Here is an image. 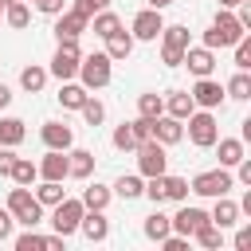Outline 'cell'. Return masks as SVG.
<instances>
[{
  "mask_svg": "<svg viewBox=\"0 0 251 251\" xmlns=\"http://www.w3.org/2000/svg\"><path fill=\"white\" fill-rule=\"evenodd\" d=\"M243 35H247V31H243V24L235 20V12H231V8H220L216 20H212L208 31H204V47H212V51H220V47H235Z\"/></svg>",
  "mask_w": 251,
  "mask_h": 251,
  "instance_id": "1",
  "label": "cell"
},
{
  "mask_svg": "<svg viewBox=\"0 0 251 251\" xmlns=\"http://www.w3.org/2000/svg\"><path fill=\"white\" fill-rule=\"evenodd\" d=\"M4 208H8L12 220L24 224V227H39V224H43V204L35 200V192H31L27 184H16V188L8 192V204H4Z\"/></svg>",
  "mask_w": 251,
  "mask_h": 251,
  "instance_id": "2",
  "label": "cell"
},
{
  "mask_svg": "<svg viewBox=\"0 0 251 251\" xmlns=\"http://www.w3.org/2000/svg\"><path fill=\"white\" fill-rule=\"evenodd\" d=\"M86 90H102V86H110V78H114V63H110V55L106 51H94V55H82L78 59V75H75Z\"/></svg>",
  "mask_w": 251,
  "mask_h": 251,
  "instance_id": "3",
  "label": "cell"
},
{
  "mask_svg": "<svg viewBox=\"0 0 251 251\" xmlns=\"http://www.w3.org/2000/svg\"><path fill=\"white\" fill-rule=\"evenodd\" d=\"M184 126H188V141L196 145V149H212L216 145V137H220V122H216V110H192L188 118H184Z\"/></svg>",
  "mask_w": 251,
  "mask_h": 251,
  "instance_id": "4",
  "label": "cell"
},
{
  "mask_svg": "<svg viewBox=\"0 0 251 251\" xmlns=\"http://www.w3.org/2000/svg\"><path fill=\"white\" fill-rule=\"evenodd\" d=\"M235 188V176H231V169H208V173H196L192 180H188V192H196V196H208V200H216V196H227Z\"/></svg>",
  "mask_w": 251,
  "mask_h": 251,
  "instance_id": "5",
  "label": "cell"
},
{
  "mask_svg": "<svg viewBox=\"0 0 251 251\" xmlns=\"http://www.w3.org/2000/svg\"><path fill=\"white\" fill-rule=\"evenodd\" d=\"M157 39H161V63L165 67H180L184 63V47H188V27L184 24H165Z\"/></svg>",
  "mask_w": 251,
  "mask_h": 251,
  "instance_id": "6",
  "label": "cell"
},
{
  "mask_svg": "<svg viewBox=\"0 0 251 251\" xmlns=\"http://www.w3.org/2000/svg\"><path fill=\"white\" fill-rule=\"evenodd\" d=\"M78 59H82L78 39H59V47H55V55H51L47 75H55L59 82H67V78H75V75H78Z\"/></svg>",
  "mask_w": 251,
  "mask_h": 251,
  "instance_id": "7",
  "label": "cell"
},
{
  "mask_svg": "<svg viewBox=\"0 0 251 251\" xmlns=\"http://www.w3.org/2000/svg\"><path fill=\"white\" fill-rule=\"evenodd\" d=\"M82 212H86V208H82V200H78V196H63V200L51 208V227L67 239V235H75V231H78Z\"/></svg>",
  "mask_w": 251,
  "mask_h": 251,
  "instance_id": "8",
  "label": "cell"
},
{
  "mask_svg": "<svg viewBox=\"0 0 251 251\" xmlns=\"http://www.w3.org/2000/svg\"><path fill=\"white\" fill-rule=\"evenodd\" d=\"M165 165H169V153H165V145L161 141H141L137 145V173L141 176H161L165 173Z\"/></svg>",
  "mask_w": 251,
  "mask_h": 251,
  "instance_id": "9",
  "label": "cell"
},
{
  "mask_svg": "<svg viewBox=\"0 0 251 251\" xmlns=\"http://www.w3.org/2000/svg\"><path fill=\"white\" fill-rule=\"evenodd\" d=\"M161 27H165L161 12H157V8H141V12L133 16V24H129V35L141 39V43H153V39L161 35Z\"/></svg>",
  "mask_w": 251,
  "mask_h": 251,
  "instance_id": "10",
  "label": "cell"
},
{
  "mask_svg": "<svg viewBox=\"0 0 251 251\" xmlns=\"http://www.w3.org/2000/svg\"><path fill=\"white\" fill-rule=\"evenodd\" d=\"M208 220H212V216H208L204 208H192V204H184V200H180L176 216H169L173 231H176V235H188V239H192V231H196V227H204Z\"/></svg>",
  "mask_w": 251,
  "mask_h": 251,
  "instance_id": "11",
  "label": "cell"
},
{
  "mask_svg": "<svg viewBox=\"0 0 251 251\" xmlns=\"http://www.w3.org/2000/svg\"><path fill=\"white\" fill-rule=\"evenodd\" d=\"M188 94H192V102H196L200 110H216V106H224V102H227L224 86H220L212 75H208V78H196V86H192Z\"/></svg>",
  "mask_w": 251,
  "mask_h": 251,
  "instance_id": "12",
  "label": "cell"
},
{
  "mask_svg": "<svg viewBox=\"0 0 251 251\" xmlns=\"http://www.w3.org/2000/svg\"><path fill=\"white\" fill-rule=\"evenodd\" d=\"M180 67H188L196 78H208V75L216 71V51H212V47H204V43H200V47H192V43H188V47H184V63H180Z\"/></svg>",
  "mask_w": 251,
  "mask_h": 251,
  "instance_id": "13",
  "label": "cell"
},
{
  "mask_svg": "<svg viewBox=\"0 0 251 251\" xmlns=\"http://www.w3.org/2000/svg\"><path fill=\"white\" fill-rule=\"evenodd\" d=\"M153 141H161L165 149H169V145H180V141H184V122L173 118V114L153 118Z\"/></svg>",
  "mask_w": 251,
  "mask_h": 251,
  "instance_id": "14",
  "label": "cell"
},
{
  "mask_svg": "<svg viewBox=\"0 0 251 251\" xmlns=\"http://www.w3.org/2000/svg\"><path fill=\"white\" fill-rule=\"evenodd\" d=\"M86 16L82 12H75V8H63L59 16H55V39H78L82 31H86Z\"/></svg>",
  "mask_w": 251,
  "mask_h": 251,
  "instance_id": "15",
  "label": "cell"
},
{
  "mask_svg": "<svg viewBox=\"0 0 251 251\" xmlns=\"http://www.w3.org/2000/svg\"><path fill=\"white\" fill-rule=\"evenodd\" d=\"M39 137H43L47 149H71V145H75V129H71L67 122H43Z\"/></svg>",
  "mask_w": 251,
  "mask_h": 251,
  "instance_id": "16",
  "label": "cell"
},
{
  "mask_svg": "<svg viewBox=\"0 0 251 251\" xmlns=\"http://www.w3.org/2000/svg\"><path fill=\"white\" fill-rule=\"evenodd\" d=\"M39 165V180H67V149H47Z\"/></svg>",
  "mask_w": 251,
  "mask_h": 251,
  "instance_id": "17",
  "label": "cell"
},
{
  "mask_svg": "<svg viewBox=\"0 0 251 251\" xmlns=\"http://www.w3.org/2000/svg\"><path fill=\"white\" fill-rule=\"evenodd\" d=\"M133 35L126 31V27H118V31H110L106 35V55H110V63H126L129 55H133Z\"/></svg>",
  "mask_w": 251,
  "mask_h": 251,
  "instance_id": "18",
  "label": "cell"
},
{
  "mask_svg": "<svg viewBox=\"0 0 251 251\" xmlns=\"http://www.w3.org/2000/svg\"><path fill=\"white\" fill-rule=\"evenodd\" d=\"M90 173H94V153L90 149H67V176H75V180H90Z\"/></svg>",
  "mask_w": 251,
  "mask_h": 251,
  "instance_id": "19",
  "label": "cell"
},
{
  "mask_svg": "<svg viewBox=\"0 0 251 251\" xmlns=\"http://www.w3.org/2000/svg\"><path fill=\"white\" fill-rule=\"evenodd\" d=\"M78 231H82L90 243H102V239L110 235V220H106L102 212H82V220H78Z\"/></svg>",
  "mask_w": 251,
  "mask_h": 251,
  "instance_id": "20",
  "label": "cell"
},
{
  "mask_svg": "<svg viewBox=\"0 0 251 251\" xmlns=\"http://www.w3.org/2000/svg\"><path fill=\"white\" fill-rule=\"evenodd\" d=\"M55 98H59V106H63V110H82V102L90 98V90H86L82 82L67 78V82L59 86V94H55Z\"/></svg>",
  "mask_w": 251,
  "mask_h": 251,
  "instance_id": "21",
  "label": "cell"
},
{
  "mask_svg": "<svg viewBox=\"0 0 251 251\" xmlns=\"http://www.w3.org/2000/svg\"><path fill=\"white\" fill-rule=\"evenodd\" d=\"M216 149H220V165H224V169H235L239 157H247L243 137H216Z\"/></svg>",
  "mask_w": 251,
  "mask_h": 251,
  "instance_id": "22",
  "label": "cell"
},
{
  "mask_svg": "<svg viewBox=\"0 0 251 251\" xmlns=\"http://www.w3.org/2000/svg\"><path fill=\"white\" fill-rule=\"evenodd\" d=\"M114 196H122V200H137L141 192H145V176L141 173H122L118 180H114V188H110Z\"/></svg>",
  "mask_w": 251,
  "mask_h": 251,
  "instance_id": "23",
  "label": "cell"
},
{
  "mask_svg": "<svg viewBox=\"0 0 251 251\" xmlns=\"http://www.w3.org/2000/svg\"><path fill=\"white\" fill-rule=\"evenodd\" d=\"M78 200H82V208H86V212H106V204L114 200V192H110L106 184H98V180H94V184H86V188H82V196H78Z\"/></svg>",
  "mask_w": 251,
  "mask_h": 251,
  "instance_id": "24",
  "label": "cell"
},
{
  "mask_svg": "<svg viewBox=\"0 0 251 251\" xmlns=\"http://www.w3.org/2000/svg\"><path fill=\"white\" fill-rule=\"evenodd\" d=\"M239 204L231 200V196H216V208H212V224L216 227H231V224H239Z\"/></svg>",
  "mask_w": 251,
  "mask_h": 251,
  "instance_id": "25",
  "label": "cell"
},
{
  "mask_svg": "<svg viewBox=\"0 0 251 251\" xmlns=\"http://www.w3.org/2000/svg\"><path fill=\"white\" fill-rule=\"evenodd\" d=\"M192 110H196V102H192V94H188V90H169V94H165V114H173V118H180V122H184Z\"/></svg>",
  "mask_w": 251,
  "mask_h": 251,
  "instance_id": "26",
  "label": "cell"
},
{
  "mask_svg": "<svg viewBox=\"0 0 251 251\" xmlns=\"http://www.w3.org/2000/svg\"><path fill=\"white\" fill-rule=\"evenodd\" d=\"M4 24H8L12 31H24V27L31 24V4H24V0L4 4Z\"/></svg>",
  "mask_w": 251,
  "mask_h": 251,
  "instance_id": "27",
  "label": "cell"
},
{
  "mask_svg": "<svg viewBox=\"0 0 251 251\" xmlns=\"http://www.w3.org/2000/svg\"><path fill=\"white\" fill-rule=\"evenodd\" d=\"M86 27H90L98 39H106L110 31H118V27H122V16H118V12H110V8H102V12H94V16H90V24H86Z\"/></svg>",
  "mask_w": 251,
  "mask_h": 251,
  "instance_id": "28",
  "label": "cell"
},
{
  "mask_svg": "<svg viewBox=\"0 0 251 251\" xmlns=\"http://www.w3.org/2000/svg\"><path fill=\"white\" fill-rule=\"evenodd\" d=\"M8 176H12L16 184H27V188H31V184L39 180V165H35L31 157H16V161H12V173H8Z\"/></svg>",
  "mask_w": 251,
  "mask_h": 251,
  "instance_id": "29",
  "label": "cell"
},
{
  "mask_svg": "<svg viewBox=\"0 0 251 251\" xmlns=\"http://www.w3.org/2000/svg\"><path fill=\"white\" fill-rule=\"evenodd\" d=\"M20 86H24L27 94H39V90L47 86V67H39V63L24 67V71H20Z\"/></svg>",
  "mask_w": 251,
  "mask_h": 251,
  "instance_id": "30",
  "label": "cell"
},
{
  "mask_svg": "<svg viewBox=\"0 0 251 251\" xmlns=\"http://www.w3.org/2000/svg\"><path fill=\"white\" fill-rule=\"evenodd\" d=\"M141 231H145V239H153V243H161L169 231H173V224H169V216L165 212H153V216H145V224H141Z\"/></svg>",
  "mask_w": 251,
  "mask_h": 251,
  "instance_id": "31",
  "label": "cell"
},
{
  "mask_svg": "<svg viewBox=\"0 0 251 251\" xmlns=\"http://www.w3.org/2000/svg\"><path fill=\"white\" fill-rule=\"evenodd\" d=\"M24 137H27V129H24V122H20V118H0V145L16 149Z\"/></svg>",
  "mask_w": 251,
  "mask_h": 251,
  "instance_id": "32",
  "label": "cell"
},
{
  "mask_svg": "<svg viewBox=\"0 0 251 251\" xmlns=\"http://www.w3.org/2000/svg\"><path fill=\"white\" fill-rule=\"evenodd\" d=\"M63 196H67L63 180H39V188H35V200H39L43 208H55V204H59Z\"/></svg>",
  "mask_w": 251,
  "mask_h": 251,
  "instance_id": "33",
  "label": "cell"
},
{
  "mask_svg": "<svg viewBox=\"0 0 251 251\" xmlns=\"http://www.w3.org/2000/svg\"><path fill=\"white\" fill-rule=\"evenodd\" d=\"M192 239H196L204 251H216V247H224V227H216V224L208 220L204 227H196V231H192Z\"/></svg>",
  "mask_w": 251,
  "mask_h": 251,
  "instance_id": "34",
  "label": "cell"
},
{
  "mask_svg": "<svg viewBox=\"0 0 251 251\" xmlns=\"http://www.w3.org/2000/svg\"><path fill=\"white\" fill-rule=\"evenodd\" d=\"M224 94L235 98V102H247V98H251V75H247V71H235L231 82L224 86Z\"/></svg>",
  "mask_w": 251,
  "mask_h": 251,
  "instance_id": "35",
  "label": "cell"
},
{
  "mask_svg": "<svg viewBox=\"0 0 251 251\" xmlns=\"http://www.w3.org/2000/svg\"><path fill=\"white\" fill-rule=\"evenodd\" d=\"M161 192H165V200H176V204H180V200H188V180L165 173V176H161Z\"/></svg>",
  "mask_w": 251,
  "mask_h": 251,
  "instance_id": "36",
  "label": "cell"
},
{
  "mask_svg": "<svg viewBox=\"0 0 251 251\" xmlns=\"http://www.w3.org/2000/svg\"><path fill=\"white\" fill-rule=\"evenodd\" d=\"M137 114H141V118H161V114H165V98L153 94V90L141 94V98H137Z\"/></svg>",
  "mask_w": 251,
  "mask_h": 251,
  "instance_id": "37",
  "label": "cell"
},
{
  "mask_svg": "<svg viewBox=\"0 0 251 251\" xmlns=\"http://www.w3.org/2000/svg\"><path fill=\"white\" fill-rule=\"evenodd\" d=\"M78 114H82V122H86V126H102V122H106V106H102L94 94L82 102V110H78Z\"/></svg>",
  "mask_w": 251,
  "mask_h": 251,
  "instance_id": "38",
  "label": "cell"
},
{
  "mask_svg": "<svg viewBox=\"0 0 251 251\" xmlns=\"http://www.w3.org/2000/svg\"><path fill=\"white\" fill-rule=\"evenodd\" d=\"M39 247H47V235H39L35 227H27L24 235H16V251H39Z\"/></svg>",
  "mask_w": 251,
  "mask_h": 251,
  "instance_id": "39",
  "label": "cell"
},
{
  "mask_svg": "<svg viewBox=\"0 0 251 251\" xmlns=\"http://www.w3.org/2000/svg\"><path fill=\"white\" fill-rule=\"evenodd\" d=\"M129 133H133V141H137V145H141V141H149V137H153V118H141V114H137V118L129 122ZM137 145H133V149H137Z\"/></svg>",
  "mask_w": 251,
  "mask_h": 251,
  "instance_id": "40",
  "label": "cell"
},
{
  "mask_svg": "<svg viewBox=\"0 0 251 251\" xmlns=\"http://www.w3.org/2000/svg\"><path fill=\"white\" fill-rule=\"evenodd\" d=\"M247 67H251V35L235 43V71H247Z\"/></svg>",
  "mask_w": 251,
  "mask_h": 251,
  "instance_id": "41",
  "label": "cell"
},
{
  "mask_svg": "<svg viewBox=\"0 0 251 251\" xmlns=\"http://www.w3.org/2000/svg\"><path fill=\"white\" fill-rule=\"evenodd\" d=\"M110 141H114V149H122V153L137 145V141H133V133H129V122H122V126L114 129V137H110Z\"/></svg>",
  "mask_w": 251,
  "mask_h": 251,
  "instance_id": "42",
  "label": "cell"
},
{
  "mask_svg": "<svg viewBox=\"0 0 251 251\" xmlns=\"http://www.w3.org/2000/svg\"><path fill=\"white\" fill-rule=\"evenodd\" d=\"M71 8H75V12H82V16L90 20L94 12H102V8H110V0H75Z\"/></svg>",
  "mask_w": 251,
  "mask_h": 251,
  "instance_id": "43",
  "label": "cell"
},
{
  "mask_svg": "<svg viewBox=\"0 0 251 251\" xmlns=\"http://www.w3.org/2000/svg\"><path fill=\"white\" fill-rule=\"evenodd\" d=\"M235 180H239L243 188H251V157H239V165H235Z\"/></svg>",
  "mask_w": 251,
  "mask_h": 251,
  "instance_id": "44",
  "label": "cell"
},
{
  "mask_svg": "<svg viewBox=\"0 0 251 251\" xmlns=\"http://www.w3.org/2000/svg\"><path fill=\"white\" fill-rule=\"evenodd\" d=\"M35 8H39L43 16H59V12L67 8V0H35Z\"/></svg>",
  "mask_w": 251,
  "mask_h": 251,
  "instance_id": "45",
  "label": "cell"
},
{
  "mask_svg": "<svg viewBox=\"0 0 251 251\" xmlns=\"http://www.w3.org/2000/svg\"><path fill=\"white\" fill-rule=\"evenodd\" d=\"M235 251H251V224H243L235 231Z\"/></svg>",
  "mask_w": 251,
  "mask_h": 251,
  "instance_id": "46",
  "label": "cell"
},
{
  "mask_svg": "<svg viewBox=\"0 0 251 251\" xmlns=\"http://www.w3.org/2000/svg\"><path fill=\"white\" fill-rule=\"evenodd\" d=\"M12 224H16V220H12V212H8V208H0V243H4V239H12Z\"/></svg>",
  "mask_w": 251,
  "mask_h": 251,
  "instance_id": "47",
  "label": "cell"
},
{
  "mask_svg": "<svg viewBox=\"0 0 251 251\" xmlns=\"http://www.w3.org/2000/svg\"><path fill=\"white\" fill-rule=\"evenodd\" d=\"M12 161H16V153H12L8 145H0V176H8V173H12Z\"/></svg>",
  "mask_w": 251,
  "mask_h": 251,
  "instance_id": "48",
  "label": "cell"
},
{
  "mask_svg": "<svg viewBox=\"0 0 251 251\" xmlns=\"http://www.w3.org/2000/svg\"><path fill=\"white\" fill-rule=\"evenodd\" d=\"M8 106H12V90L0 82V110H8Z\"/></svg>",
  "mask_w": 251,
  "mask_h": 251,
  "instance_id": "49",
  "label": "cell"
},
{
  "mask_svg": "<svg viewBox=\"0 0 251 251\" xmlns=\"http://www.w3.org/2000/svg\"><path fill=\"white\" fill-rule=\"evenodd\" d=\"M169 4H176V0H149V8H157V12H165Z\"/></svg>",
  "mask_w": 251,
  "mask_h": 251,
  "instance_id": "50",
  "label": "cell"
},
{
  "mask_svg": "<svg viewBox=\"0 0 251 251\" xmlns=\"http://www.w3.org/2000/svg\"><path fill=\"white\" fill-rule=\"evenodd\" d=\"M243 0H220V8H239Z\"/></svg>",
  "mask_w": 251,
  "mask_h": 251,
  "instance_id": "51",
  "label": "cell"
},
{
  "mask_svg": "<svg viewBox=\"0 0 251 251\" xmlns=\"http://www.w3.org/2000/svg\"><path fill=\"white\" fill-rule=\"evenodd\" d=\"M24 4H35V0H24Z\"/></svg>",
  "mask_w": 251,
  "mask_h": 251,
  "instance_id": "52",
  "label": "cell"
},
{
  "mask_svg": "<svg viewBox=\"0 0 251 251\" xmlns=\"http://www.w3.org/2000/svg\"><path fill=\"white\" fill-rule=\"evenodd\" d=\"M0 12H4V4H0Z\"/></svg>",
  "mask_w": 251,
  "mask_h": 251,
  "instance_id": "53",
  "label": "cell"
}]
</instances>
